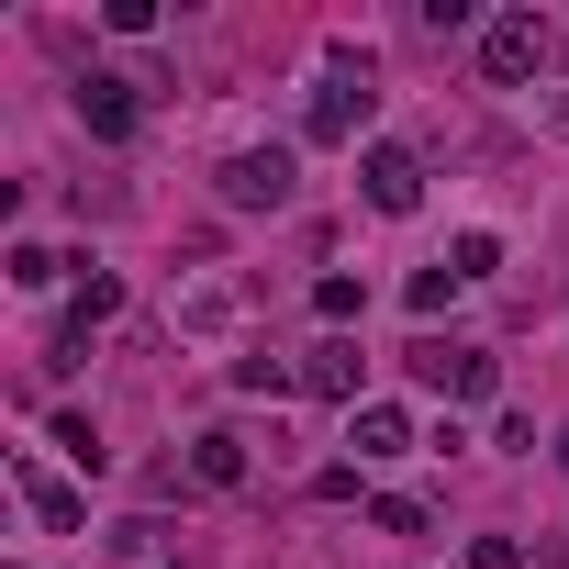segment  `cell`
Listing matches in <instances>:
<instances>
[{"label":"cell","instance_id":"6","mask_svg":"<svg viewBox=\"0 0 569 569\" xmlns=\"http://www.w3.org/2000/svg\"><path fill=\"white\" fill-rule=\"evenodd\" d=\"M425 391H447V402H491V358L480 347H458V336H413V358H402Z\"/></svg>","mask_w":569,"mask_h":569},{"label":"cell","instance_id":"9","mask_svg":"<svg viewBox=\"0 0 569 569\" xmlns=\"http://www.w3.org/2000/svg\"><path fill=\"white\" fill-rule=\"evenodd\" d=\"M347 447H358L369 469H391V458H413V413H402V402H358V413H347Z\"/></svg>","mask_w":569,"mask_h":569},{"label":"cell","instance_id":"17","mask_svg":"<svg viewBox=\"0 0 569 569\" xmlns=\"http://www.w3.org/2000/svg\"><path fill=\"white\" fill-rule=\"evenodd\" d=\"M57 447H68V458H79V469H101V458H112V447H101V425H90V413H57Z\"/></svg>","mask_w":569,"mask_h":569},{"label":"cell","instance_id":"14","mask_svg":"<svg viewBox=\"0 0 569 569\" xmlns=\"http://www.w3.org/2000/svg\"><path fill=\"white\" fill-rule=\"evenodd\" d=\"M234 391H302V358H234Z\"/></svg>","mask_w":569,"mask_h":569},{"label":"cell","instance_id":"5","mask_svg":"<svg viewBox=\"0 0 569 569\" xmlns=\"http://www.w3.org/2000/svg\"><path fill=\"white\" fill-rule=\"evenodd\" d=\"M358 190H369V212L402 223V212H425V157L391 146V134H369V146H358Z\"/></svg>","mask_w":569,"mask_h":569},{"label":"cell","instance_id":"8","mask_svg":"<svg viewBox=\"0 0 569 569\" xmlns=\"http://www.w3.org/2000/svg\"><path fill=\"white\" fill-rule=\"evenodd\" d=\"M358 369H369V358H358V336L302 347V391H313V402H347V413H358Z\"/></svg>","mask_w":569,"mask_h":569},{"label":"cell","instance_id":"20","mask_svg":"<svg viewBox=\"0 0 569 569\" xmlns=\"http://www.w3.org/2000/svg\"><path fill=\"white\" fill-rule=\"evenodd\" d=\"M12 569H23V558H12Z\"/></svg>","mask_w":569,"mask_h":569},{"label":"cell","instance_id":"7","mask_svg":"<svg viewBox=\"0 0 569 569\" xmlns=\"http://www.w3.org/2000/svg\"><path fill=\"white\" fill-rule=\"evenodd\" d=\"M246 480H257L246 436H234V425H201V436H190V491H246Z\"/></svg>","mask_w":569,"mask_h":569},{"label":"cell","instance_id":"12","mask_svg":"<svg viewBox=\"0 0 569 569\" xmlns=\"http://www.w3.org/2000/svg\"><path fill=\"white\" fill-rule=\"evenodd\" d=\"M369 525H380V536H436V502H413V491H380V502H369Z\"/></svg>","mask_w":569,"mask_h":569},{"label":"cell","instance_id":"4","mask_svg":"<svg viewBox=\"0 0 569 569\" xmlns=\"http://www.w3.org/2000/svg\"><path fill=\"white\" fill-rule=\"evenodd\" d=\"M68 112L101 134V146H123L134 123H146V79H123V68H79V90H68Z\"/></svg>","mask_w":569,"mask_h":569},{"label":"cell","instance_id":"1","mask_svg":"<svg viewBox=\"0 0 569 569\" xmlns=\"http://www.w3.org/2000/svg\"><path fill=\"white\" fill-rule=\"evenodd\" d=\"M369 112H380V90H369V57H358V46H336V79L313 90V112H302V146H358V134H369Z\"/></svg>","mask_w":569,"mask_h":569},{"label":"cell","instance_id":"10","mask_svg":"<svg viewBox=\"0 0 569 569\" xmlns=\"http://www.w3.org/2000/svg\"><path fill=\"white\" fill-rule=\"evenodd\" d=\"M12 480H23V502H34V525H57V536H79L90 525V502L57 480V469H34V458H12Z\"/></svg>","mask_w":569,"mask_h":569},{"label":"cell","instance_id":"13","mask_svg":"<svg viewBox=\"0 0 569 569\" xmlns=\"http://www.w3.org/2000/svg\"><path fill=\"white\" fill-rule=\"evenodd\" d=\"M458 291H469V279H458V268H447V257H436V268H413V291H402V302H413V313H447V302H458Z\"/></svg>","mask_w":569,"mask_h":569},{"label":"cell","instance_id":"19","mask_svg":"<svg viewBox=\"0 0 569 569\" xmlns=\"http://www.w3.org/2000/svg\"><path fill=\"white\" fill-rule=\"evenodd\" d=\"M558 469H569V425H558Z\"/></svg>","mask_w":569,"mask_h":569},{"label":"cell","instance_id":"18","mask_svg":"<svg viewBox=\"0 0 569 569\" xmlns=\"http://www.w3.org/2000/svg\"><path fill=\"white\" fill-rule=\"evenodd\" d=\"M469 569H536L525 536H469Z\"/></svg>","mask_w":569,"mask_h":569},{"label":"cell","instance_id":"15","mask_svg":"<svg viewBox=\"0 0 569 569\" xmlns=\"http://www.w3.org/2000/svg\"><path fill=\"white\" fill-rule=\"evenodd\" d=\"M447 268H458V279H491V268H502V234H480V223H469V234L447 246Z\"/></svg>","mask_w":569,"mask_h":569},{"label":"cell","instance_id":"11","mask_svg":"<svg viewBox=\"0 0 569 569\" xmlns=\"http://www.w3.org/2000/svg\"><path fill=\"white\" fill-rule=\"evenodd\" d=\"M57 279H68V257L34 246V234H12V291H57Z\"/></svg>","mask_w":569,"mask_h":569},{"label":"cell","instance_id":"16","mask_svg":"<svg viewBox=\"0 0 569 569\" xmlns=\"http://www.w3.org/2000/svg\"><path fill=\"white\" fill-rule=\"evenodd\" d=\"M313 313H325V325H358L369 291H358V279H313Z\"/></svg>","mask_w":569,"mask_h":569},{"label":"cell","instance_id":"3","mask_svg":"<svg viewBox=\"0 0 569 569\" xmlns=\"http://www.w3.org/2000/svg\"><path fill=\"white\" fill-rule=\"evenodd\" d=\"M547 46H558V34H547L536 12H491V23H480V79H491V90H525V79L547 68Z\"/></svg>","mask_w":569,"mask_h":569},{"label":"cell","instance_id":"2","mask_svg":"<svg viewBox=\"0 0 569 569\" xmlns=\"http://www.w3.org/2000/svg\"><path fill=\"white\" fill-rule=\"evenodd\" d=\"M212 190H223V212H291L302 157H291V146H234V157L212 168Z\"/></svg>","mask_w":569,"mask_h":569}]
</instances>
